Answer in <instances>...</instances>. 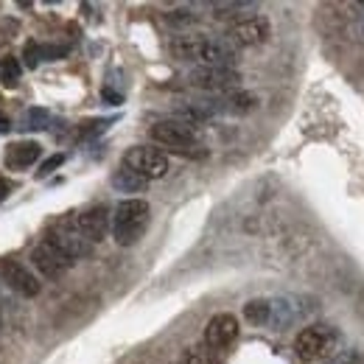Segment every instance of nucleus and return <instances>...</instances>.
<instances>
[{"label":"nucleus","mask_w":364,"mask_h":364,"mask_svg":"<svg viewBox=\"0 0 364 364\" xmlns=\"http://www.w3.org/2000/svg\"><path fill=\"white\" fill-rule=\"evenodd\" d=\"M168 50L180 62H193L196 68H232L238 50L228 40H210L205 34H182L168 43Z\"/></svg>","instance_id":"obj_1"},{"label":"nucleus","mask_w":364,"mask_h":364,"mask_svg":"<svg viewBox=\"0 0 364 364\" xmlns=\"http://www.w3.org/2000/svg\"><path fill=\"white\" fill-rule=\"evenodd\" d=\"M149 202L146 199H124L112 213V235L121 247H132L137 238L146 232L149 225Z\"/></svg>","instance_id":"obj_2"},{"label":"nucleus","mask_w":364,"mask_h":364,"mask_svg":"<svg viewBox=\"0 0 364 364\" xmlns=\"http://www.w3.org/2000/svg\"><path fill=\"white\" fill-rule=\"evenodd\" d=\"M149 137L157 146H163L168 151H177V154H199V149H202L193 127L185 124V121H177V118L174 121H157L149 129Z\"/></svg>","instance_id":"obj_3"},{"label":"nucleus","mask_w":364,"mask_h":364,"mask_svg":"<svg viewBox=\"0 0 364 364\" xmlns=\"http://www.w3.org/2000/svg\"><path fill=\"white\" fill-rule=\"evenodd\" d=\"M339 345V331L331 328V325H309L297 333L294 339V350L303 362H317V359H325L331 356V350Z\"/></svg>","instance_id":"obj_4"},{"label":"nucleus","mask_w":364,"mask_h":364,"mask_svg":"<svg viewBox=\"0 0 364 364\" xmlns=\"http://www.w3.org/2000/svg\"><path fill=\"white\" fill-rule=\"evenodd\" d=\"M124 166L140 174L143 180H163L168 174V157L154 146H132L124 154Z\"/></svg>","instance_id":"obj_5"},{"label":"nucleus","mask_w":364,"mask_h":364,"mask_svg":"<svg viewBox=\"0 0 364 364\" xmlns=\"http://www.w3.org/2000/svg\"><path fill=\"white\" fill-rule=\"evenodd\" d=\"M188 85L205 92H232L241 85V73L235 68H193L188 76Z\"/></svg>","instance_id":"obj_6"},{"label":"nucleus","mask_w":364,"mask_h":364,"mask_svg":"<svg viewBox=\"0 0 364 364\" xmlns=\"http://www.w3.org/2000/svg\"><path fill=\"white\" fill-rule=\"evenodd\" d=\"M269 20L267 17H244L238 23H232L228 28V46H232L235 50L238 48H255L264 46L269 40Z\"/></svg>","instance_id":"obj_7"},{"label":"nucleus","mask_w":364,"mask_h":364,"mask_svg":"<svg viewBox=\"0 0 364 364\" xmlns=\"http://www.w3.org/2000/svg\"><path fill=\"white\" fill-rule=\"evenodd\" d=\"M48 241H50L59 252H65L70 261L90 255V250H92V244L82 235V230L76 228V219H65V222H59V225L53 228V232L48 235Z\"/></svg>","instance_id":"obj_8"},{"label":"nucleus","mask_w":364,"mask_h":364,"mask_svg":"<svg viewBox=\"0 0 364 364\" xmlns=\"http://www.w3.org/2000/svg\"><path fill=\"white\" fill-rule=\"evenodd\" d=\"M31 264H34V269L43 274V277H48V280L62 277V274L73 267V261H70L65 252H59L48 238L34 247V252H31Z\"/></svg>","instance_id":"obj_9"},{"label":"nucleus","mask_w":364,"mask_h":364,"mask_svg":"<svg viewBox=\"0 0 364 364\" xmlns=\"http://www.w3.org/2000/svg\"><path fill=\"white\" fill-rule=\"evenodd\" d=\"M0 277H3V283L9 286V289H14L17 294H23V297H37L40 294V277L31 272L28 267H23L20 261H11V258H6V261H0Z\"/></svg>","instance_id":"obj_10"},{"label":"nucleus","mask_w":364,"mask_h":364,"mask_svg":"<svg viewBox=\"0 0 364 364\" xmlns=\"http://www.w3.org/2000/svg\"><path fill=\"white\" fill-rule=\"evenodd\" d=\"M238 336V319L232 314H216L205 328V345L213 353H225Z\"/></svg>","instance_id":"obj_11"},{"label":"nucleus","mask_w":364,"mask_h":364,"mask_svg":"<svg viewBox=\"0 0 364 364\" xmlns=\"http://www.w3.org/2000/svg\"><path fill=\"white\" fill-rule=\"evenodd\" d=\"M76 228L82 230V235L95 244V241H101L104 235H107V230L112 228V216H109V210L104 208V205H95L90 210H85V213H79L76 216Z\"/></svg>","instance_id":"obj_12"},{"label":"nucleus","mask_w":364,"mask_h":364,"mask_svg":"<svg viewBox=\"0 0 364 364\" xmlns=\"http://www.w3.org/2000/svg\"><path fill=\"white\" fill-rule=\"evenodd\" d=\"M269 306H272V317H269V325L272 328H289V325H294L297 319L303 317V306H300V300L297 297H274L269 300Z\"/></svg>","instance_id":"obj_13"},{"label":"nucleus","mask_w":364,"mask_h":364,"mask_svg":"<svg viewBox=\"0 0 364 364\" xmlns=\"http://www.w3.org/2000/svg\"><path fill=\"white\" fill-rule=\"evenodd\" d=\"M43 154V146L34 140H17L6 149V166L9 168H28L31 163H37Z\"/></svg>","instance_id":"obj_14"},{"label":"nucleus","mask_w":364,"mask_h":364,"mask_svg":"<svg viewBox=\"0 0 364 364\" xmlns=\"http://www.w3.org/2000/svg\"><path fill=\"white\" fill-rule=\"evenodd\" d=\"M146 185H149V182L143 180L140 174H135L132 168H127V166H121V168L112 174V188L121 191V193H140V191H146Z\"/></svg>","instance_id":"obj_15"},{"label":"nucleus","mask_w":364,"mask_h":364,"mask_svg":"<svg viewBox=\"0 0 364 364\" xmlns=\"http://www.w3.org/2000/svg\"><path fill=\"white\" fill-rule=\"evenodd\" d=\"M210 9L216 17L228 20V17H241L244 11H252L255 3L252 0H222V3H210Z\"/></svg>","instance_id":"obj_16"},{"label":"nucleus","mask_w":364,"mask_h":364,"mask_svg":"<svg viewBox=\"0 0 364 364\" xmlns=\"http://www.w3.org/2000/svg\"><path fill=\"white\" fill-rule=\"evenodd\" d=\"M244 317L250 319L252 325H269V317H272L269 300H250L244 306Z\"/></svg>","instance_id":"obj_17"},{"label":"nucleus","mask_w":364,"mask_h":364,"mask_svg":"<svg viewBox=\"0 0 364 364\" xmlns=\"http://www.w3.org/2000/svg\"><path fill=\"white\" fill-rule=\"evenodd\" d=\"M20 73H23V68H20V62H17V59H11V56L0 59V85L14 87V85L20 82Z\"/></svg>","instance_id":"obj_18"},{"label":"nucleus","mask_w":364,"mask_h":364,"mask_svg":"<svg viewBox=\"0 0 364 364\" xmlns=\"http://www.w3.org/2000/svg\"><path fill=\"white\" fill-rule=\"evenodd\" d=\"M196 20H199V14H196L193 6H180L174 11H166V23L168 26H193Z\"/></svg>","instance_id":"obj_19"},{"label":"nucleus","mask_w":364,"mask_h":364,"mask_svg":"<svg viewBox=\"0 0 364 364\" xmlns=\"http://www.w3.org/2000/svg\"><path fill=\"white\" fill-rule=\"evenodd\" d=\"M48 121H50V115L46 109H28L26 112V129H46Z\"/></svg>","instance_id":"obj_20"},{"label":"nucleus","mask_w":364,"mask_h":364,"mask_svg":"<svg viewBox=\"0 0 364 364\" xmlns=\"http://www.w3.org/2000/svg\"><path fill=\"white\" fill-rule=\"evenodd\" d=\"M68 53L65 46H40V62H48V59H62Z\"/></svg>","instance_id":"obj_21"},{"label":"nucleus","mask_w":364,"mask_h":364,"mask_svg":"<svg viewBox=\"0 0 364 364\" xmlns=\"http://www.w3.org/2000/svg\"><path fill=\"white\" fill-rule=\"evenodd\" d=\"M62 163H65V154H53V157H48L46 163L40 166V171H37V174H40V177H48V174H53Z\"/></svg>","instance_id":"obj_22"},{"label":"nucleus","mask_w":364,"mask_h":364,"mask_svg":"<svg viewBox=\"0 0 364 364\" xmlns=\"http://www.w3.org/2000/svg\"><path fill=\"white\" fill-rule=\"evenodd\" d=\"M359 362H362L359 350H342V353L331 356V362H328V364H359Z\"/></svg>","instance_id":"obj_23"},{"label":"nucleus","mask_w":364,"mask_h":364,"mask_svg":"<svg viewBox=\"0 0 364 364\" xmlns=\"http://www.w3.org/2000/svg\"><path fill=\"white\" fill-rule=\"evenodd\" d=\"M23 59H26V68H37L40 65V46L37 43H28L23 50Z\"/></svg>","instance_id":"obj_24"},{"label":"nucleus","mask_w":364,"mask_h":364,"mask_svg":"<svg viewBox=\"0 0 364 364\" xmlns=\"http://www.w3.org/2000/svg\"><path fill=\"white\" fill-rule=\"evenodd\" d=\"M180 364H208V362H205L199 353H193V350H191V353H185V356H182Z\"/></svg>","instance_id":"obj_25"},{"label":"nucleus","mask_w":364,"mask_h":364,"mask_svg":"<svg viewBox=\"0 0 364 364\" xmlns=\"http://www.w3.org/2000/svg\"><path fill=\"white\" fill-rule=\"evenodd\" d=\"M9 193H11V182L3 180V177H0V202H3V199H6Z\"/></svg>","instance_id":"obj_26"},{"label":"nucleus","mask_w":364,"mask_h":364,"mask_svg":"<svg viewBox=\"0 0 364 364\" xmlns=\"http://www.w3.org/2000/svg\"><path fill=\"white\" fill-rule=\"evenodd\" d=\"M9 129H11V121L6 115H0V132H9Z\"/></svg>","instance_id":"obj_27"},{"label":"nucleus","mask_w":364,"mask_h":364,"mask_svg":"<svg viewBox=\"0 0 364 364\" xmlns=\"http://www.w3.org/2000/svg\"><path fill=\"white\" fill-rule=\"evenodd\" d=\"M0 328H3V317H0Z\"/></svg>","instance_id":"obj_28"}]
</instances>
